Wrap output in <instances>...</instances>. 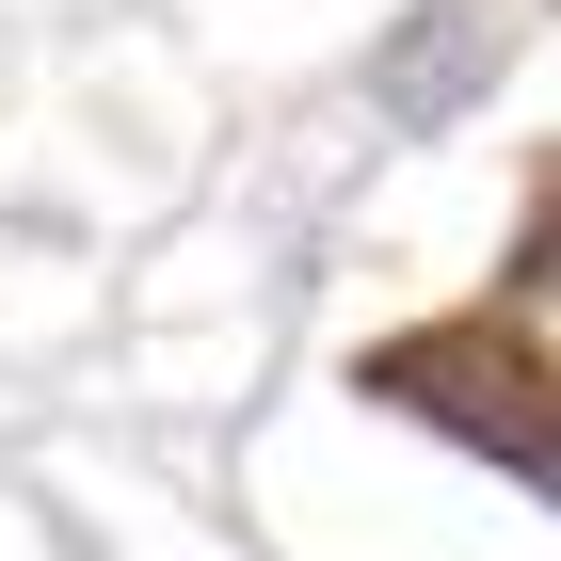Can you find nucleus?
Wrapping results in <instances>:
<instances>
[{"mask_svg": "<svg viewBox=\"0 0 561 561\" xmlns=\"http://www.w3.org/2000/svg\"><path fill=\"white\" fill-rule=\"evenodd\" d=\"M481 48H497V16H449L433 48H401V65H386V113H449V96L481 81Z\"/></svg>", "mask_w": 561, "mask_h": 561, "instance_id": "nucleus-1", "label": "nucleus"}]
</instances>
